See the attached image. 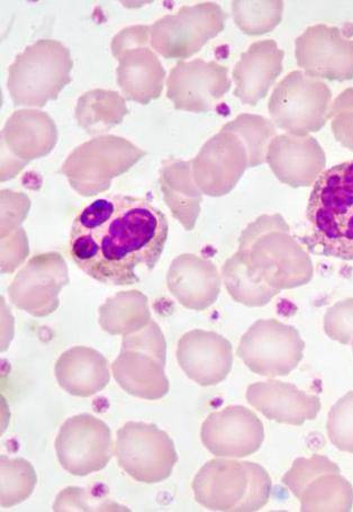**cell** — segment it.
Returning <instances> with one entry per match:
<instances>
[{
    "label": "cell",
    "mask_w": 353,
    "mask_h": 512,
    "mask_svg": "<svg viewBox=\"0 0 353 512\" xmlns=\"http://www.w3.org/2000/svg\"><path fill=\"white\" fill-rule=\"evenodd\" d=\"M169 223L148 200L110 195L79 210L72 223L69 253L89 277L106 285L139 282L135 268H155L164 253Z\"/></svg>",
    "instance_id": "obj_1"
},
{
    "label": "cell",
    "mask_w": 353,
    "mask_h": 512,
    "mask_svg": "<svg viewBox=\"0 0 353 512\" xmlns=\"http://www.w3.org/2000/svg\"><path fill=\"white\" fill-rule=\"evenodd\" d=\"M307 220L314 253L353 260V160L325 170L316 179Z\"/></svg>",
    "instance_id": "obj_2"
},
{
    "label": "cell",
    "mask_w": 353,
    "mask_h": 512,
    "mask_svg": "<svg viewBox=\"0 0 353 512\" xmlns=\"http://www.w3.org/2000/svg\"><path fill=\"white\" fill-rule=\"evenodd\" d=\"M193 490L196 501L207 509L252 512L267 505L271 479L259 464L215 458L198 471Z\"/></svg>",
    "instance_id": "obj_3"
},
{
    "label": "cell",
    "mask_w": 353,
    "mask_h": 512,
    "mask_svg": "<svg viewBox=\"0 0 353 512\" xmlns=\"http://www.w3.org/2000/svg\"><path fill=\"white\" fill-rule=\"evenodd\" d=\"M74 62L62 43L41 40L27 47L9 68L8 89L16 106L43 107L71 82Z\"/></svg>",
    "instance_id": "obj_4"
},
{
    "label": "cell",
    "mask_w": 353,
    "mask_h": 512,
    "mask_svg": "<svg viewBox=\"0 0 353 512\" xmlns=\"http://www.w3.org/2000/svg\"><path fill=\"white\" fill-rule=\"evenodd\" d=\"M115 456L125 473L147 484L166 481L178 462L173 439L144 422H128L117 431Z\"/></svg>",
    "instance_id": "obj_5"
},
{
    "label": "cell",
    "mask_w": 353,
    "mask_h": 512,
    "mask_svg": "<svg viewBox=\"0 0 353 512\" xmlns=\"http://www.w3.org/2000/svg\"><path fill=\"white\" fill-rule=\"evenodd\" d=\"M58 460L68 473L87 476L102 471L113 456L112 431L88 413L69 418L56 439Z\"/></svg>",
    "instance_id": "obj_6"
},
{
    "label": "cell",
    "mask_w": 353,
    "mask_h": 512,
    "mask_svg": "<svg viewBox=\"0 0 353 512\" xmlns=\"http://www.w3.org/2000/svg\"><path fill=\"white\" fill-rule=\"evenodd\" d=\"M155 325L137 336L126 337L122 354L113 365L114 377L121 388L134 397L159 400L169 392V383L151 356L164 355V344Z\"/></svg>",
    "instance_id": "obj_7"
},
{
    "label": "cell",
    "mask_w": 353,
    "mask_h": 512,
    "mask_svg": "<svg viewBox=\"0 0 353 512\" xmlns=\"http://www.w3.org/2000/svg\"><path fill=\"white\" fill-rule=\"evenodd\" d=\"M204 446L216 457L243 458L259 451L265 428L255 412L233 406L213 412L201 431Z\"/></svg>",
    "instance_id": "obj_8"
},
{
    "label": "cell",
    "mask_w": 353,
    "mask_h": 512,
    "mask_svg": "<svg viewBox=\"0 0 353 512\" xmlns=\"http://www.w3.org/2000/svg\"><path fill=\"white\" fill-rule=\"evenodd\" d=\"M143 30V26L123 30L116 35L112 50L120 62L117 82L125 97L146 105L152 98L159 97L164 78L159 73L164 74V71L150 49L138 47Z\"/></svg>",
    "instance_id": "obj_9"
},
{
    "label": "cell",
    "mask_w": 353,
    "mask_h": 512,
    "mask_svg": "<svg viewBox=\"0 0 353 512\" xmlns=\"http://www.w3.org/2000/svg\"><path fill=\"white\" fill-rule=\"evenodd\" d=\"M68 268L59 255L35 257L9 287L17 308L35 317H45L58 308V295L67 285Z\"/></svg>",
    "instance_id": "obj_10"
},
{
    "label": "cell",
    "mask_w": 353,
    "mask_h": 512,
    "mask_svg": "<svg viewBox=\"0 0 353 512\" xmlns=\"http://www.w3.org/2000/svg\"><path fill=\"white\" fill-rule=\"evenodd\" d=\"M303 343L291 328L258 323L244 337L240 355L251 370L262 375H284L300 361Z\"/></svg>",
    "instance_id": "obj_11"
},
{
    "label": "cell",
    "mask_w": 353,
    "mask_h": 512,
    "mask_svg": "<svg viewBox=\"0 0 353 512\" xmlns=\"http://www.w3.org/2000/svg\"><path fill=\"white\" fill-rule=\"evenodd\" d=\"M250 406L279 424L303 426L321 411V401L294 385L269 382L251 385L247 392Z\"/></svg>",
    "instance_id": "obj_12"
},
{
    "label": "cell",
    "mask_w": 353,
    "mask_h": 512,
    "mask_svg": "<svg viewBox=\"0 0 353 512\" xmlns=\"http://www.w3.org/2000/svg\"><path fill=\"white\" fill-rule=\"evenodd\" d=\"M179 363L190 379L203 386L223 381L231 368V347L214 334L195 331L180 341Z\"/></svg>",
    "instance_id": "obj_13"
},
{
    "label": "cell",
    "mask_w": 353,
    "mask_h": 512,
    "mask_svg": "<svg viewBox=\"0 0 353 512\" xmlns=\"http://www.w3.org/2000/svg\"><path fill=\"white\" fill-rule=\"evenodd\" d=\"M61 388L75 397L89 398L110 382L106 359L94 349L75 347L63 354L56 366Z\"/></svg>",
    "instance_id": "obj_14"
},
{
    "label": "cell",
    "mask_w": 353,
    "mask_h": 512,
    "mask_svg": "<svg viewBox=\"0 0 353 512\" xmlns=\"http://www.w3.org/2000/svg\"><path fill=\"white\" fill-rule=\"evenodd\" d=\"M307 65L322 76L347 79L353 76V42L340 37L338 30L318 26L307 34Z\"/></svg>",
    "instance_id": "obj_15"
},
{
    "label": "cell",
    "mask_w": 353,
    "mask_h": 512,
    "mask_svg": "<svg viewBox=\"0 0 353 512\" xmlns=\"http://www.w3.org/2000/svg\"><path fill=\"white\" fill-rule=\"evenodd\" d=\"M301 501V510L351 511L353 506L352 485L340 471L324 472L314 476L295 496Z\"/></svg>",
    "instance_id": "obj_16"
},
{
    "label": "cell",
    "mask_w": 353,
    "mask_h": 512,
    "mask_svg": "<svg viewBox=\"0 0 353 512\" xmlns=\"http://www.w3.org/2000/svg\"><path fill=\"white\" fill-rule=\"evenodd\" d=\"M169 287L186 307L204 309L219 294L220 283L212 268L179 265L171 269Z\"/></svg>",
    "instance_id": "obj_17"
},
{
    "label": "cell",
    "mask_w": 353,
    "mask_h": 512,
    "mask_svg": "<svg viewBox=\"0 0 353 512\" xmlns=\"http://www.w3.org/2000/svg\"><path fill=\"white\" fill-rule=\"evenodd\" d=\"M148 319L147 299L137 291L117 294L101 308V325L113 335L138 330Z\"/></svg>",
    "instance_id": "obj_18"
},
{
    "label": "cell",
    "mask_w": 353,
    "mask_h": 512,
    "mask_svg": "<svg viewBox=\"0 0 353 512\" xmlns=\"http://www.w3.org/2000/svg\"><path fill=\"white\" fill-rule=\"evenodd\" d=\"M38 483L34 467L23 458L2 456V494L0 505L11 508L29 499Z\"/></svg>",
    "instance_id": "obj_19"
},
{
    "label": "cell",
    "mask_w": 353,
    "mask_h": 512,
    "mask_svg": "<svg viewBox=\"0 0 353 512\" xmlns=\"http://www.w3.org/2000/svg\"><path fill=\"white\" fill-rule=\"evenodd\" d=\"M327 429L331 443L339 451L353 454V391L334 404Z\"/></svg>",
    "instance_id": "obj_20"
},
{
    "label": "cell",
    "mask_w": 353,
    "mask_h": 512,
    "mask_svg": "<svg viewBox=\"0 0 353 512\" xmlns=\"http://www.w3.org/2000/svg\"><path fill=\"white\" fill-rule=\"evenodd\" d=\"M325 330L332 339L342 344L350 343L353 339V300L342 302L329 311Z\"/></svg>",
    "instance_id": "obj_21"
}]
</instances>
